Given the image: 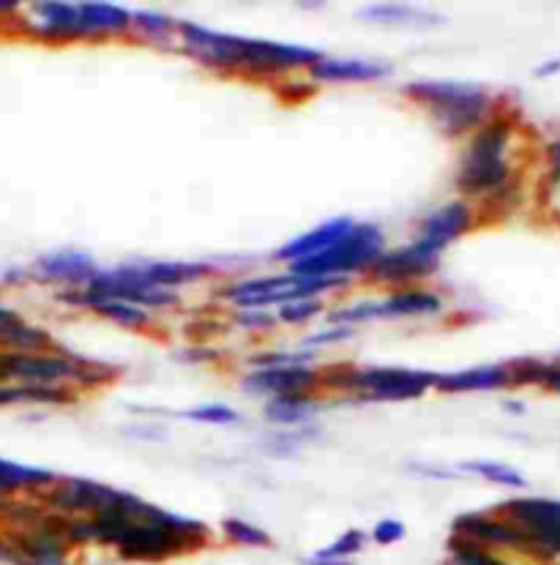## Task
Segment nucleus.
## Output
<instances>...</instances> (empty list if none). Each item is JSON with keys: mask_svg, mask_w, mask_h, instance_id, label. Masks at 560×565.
<instances>
[{"mask_svg": "<svg viewBox=\"0 0 560 565\" xmlns=\"http://www.w3.org/2000/svg\"><path fill=\"white\" fill-rule=\"evenodd\" d=\"M541 388L560 394V363H547L545 377H541Z\"/></svg>", "mask_w": 560, "mask_h": 565, "instance_id": "nucleus-37", "label": "nucleus"}, {"mask_svg": "<svg viewBox=\"0 0 560 565\" xmlns=\"http://www.w3.org/2000/svg\"><path fill=\"white\" fill-rule=\"evenodd\" d=\"M506 407H511V413H522L525 407L519 405V402H506Z\"/></svg>", "mask_w": 560, "mask_h": 565, "instance_id": "nucleus-43", "label": "nucleus"}, {"mask_svg": "<svg viewBox=\"0 0 560 565\" xmlns=\"http://www.w3.org/2000/svg\"><path fill=\"white\" fill-rule=\"evenodd\" d=\"M511 385V363H489L471 366L465 372L437 374V388L446 394H467V391H498Z\"/></svg>", "mask_w": 560, "mask_h": 565, "instance_id": "nucleus-20", "label": "nucleus"}, {"mask_svg": "<svg viewBox=\"0 0 560 565\" xmlns=\"http://www.w3.org/2000/svg\"><path fill=\"white\" fill-rule=\"evenodd\" d=\"M367 546V533L363 530H348V533L339 535L331 546H326V555L331 557H342V561H356L358 552Z\"/></svg>", "mask_w": 560, "mask_h": 565, "instance_id": "nucleus-31", "label": "nucleus"}, {"mask_svg": "<svg viewBox=\"0 0 560 565\" xmlns=\"http://www.w3.org/2000/svg\"><path fill=\"white\" fill-rule=\"evenodd\" d=\"M323 311V303L317 298H304V301H290L285 307H279V320L287 322V326H302V322H309L311 317H317Z\"/></svg>", "mask_w": 560, "mask_h": 565, "instance_id": "nucleus-30", "label": "nucleus"}, {"mask_svg": "<svg viewBox=\"0 0 560 565\" xmlns=\"http://www.w3.org/2000/svg\"><path fill=\"white\" fill-rule=\"evenodd\" d=\"M495 514L506 516L528 535L533 555L560 557V500L514 498L498 505Z\"/></svg>", "mask_w": 560, "mask_h": 565, "instance_id": "nucleus-7", "label": "nucleus"}, {"mask_svg": "<svg viewBox=\"0 0 560 565\" xmlns=\"http://www.w3.org/2000/svg\"><path fill=\"white\" fill-rule=\"evenodd\" d=\"M11 561H14V544H11V539L0 535V563H11Z\"/></svg>", "mask_w": 560, "mask_h": 565, "instance_id": "nucleus-41", "label": "nucleus"}, {"mask_svg": "<svg viewBox=\"0 0 560 565\" xmlns=\"http://www.w3.org/2000/svg\"><path fill=\"white\" fill-rule=\"evenodd\" d=\"M323 383L337 391H356L358 402H405L437 388V374L400 366H337L323 372Z\"/></svg>", "mask_w": 560, "mask_h": 565, "instance_id": "nucleus-5", "label": "nucleus"}, {"mask_svg": "<svg viewBox=\"0 0 560 565\" xmlns=\"http://www.w3.org/2000/svg\"><path fill=\"white\" fill-rule=\"evenodd\" d=\"M96 274H99V265L94 263V257L83 255V252H52V255L39 257L28 268V276L33 281L61 285L63 290H85Z\"/></svg>", "mask_w": 560, "mask_h": 565, "instance_id": "nucleus-14", "label": "nucleus"}, {"mask_svg": "<svg viewBox=\"0 0 560 565\" xmlns=\"http://www.w3.org/2000/svg\"><path fill=\"white\" fill-rule=\"evenodd\" d=\"M311 353H265V355H255L250 363L255 369H279V366H309Z\"/></svg>", "mask_w": 560, "mask_h": 565, "instance_id": "nucleus-33", "label": "nucleus"}, {"mask_svg": "<svg viewBox=\"0 0 560 565\" xmlns=\"http://www.w3.org/2000/svg\"><path fill=\"white\" fill-rule=\"evenodd\" d=\"M405 539V524L400 519H380L372 530V541L380 546L397 544V541Z\"/></svg>", "mask_w": 560, "mask_h": 565, "instance_id": "nucleus-34", "label": "nucleus"}, {"mask_svg": "<svg viewBox=\"0 0 560 565\" xmlns=\"http://www.w3.org/2000/svg\"><path fill=\"white\" fill-rule=\"evenodd\" d=\"M178 25H181V22L172 20L170 14H161V11H135V14H131V28L154 44L170 42L178 33Z\"/></svg>", "mask_w": 560, "mask_h": 565, "instance_id": "nucleus-26", "label": "nucleus"}, {"mask_svg": "<svg viewBox=\"0 0 560 565\" xmlns=\"http://www.w3.org/2000/svg\"><path fill=\"white\" fill-rule=\"evenodd\" d=\"M274 315H268L265 309H241L235 315V326L246 328V331H268L274 328Z\"/></svg>", "mask_w": 560, "mask_h": 565, "instance_id": "nucleus-35", "label": "nucleus"}, {"mask_svg": "<svg viewBox=\"0 0 560 565\" xmlns=\"http://www.w3.org/2000/svg\"><path fill=\"white\" fill-rule=\"evenodd\" d=\"M437 265H441V255L410 241L408 246H400V249L383 252L374 259L369 274L378 285H408V281H419L435 274Z\"/></svg>", "mask_w": 560, "mask_h": 565, "instance_id": "nucleus-12", "label": "nucleus"}, {"mask_svg": "<svg viewBox=\"0 0 560 565\" xmlns=\"http://www.w3.org/2000/svg\"><path fill=\"white\" fill-rule=\"evenodd\" d=\"M315 83H378L394 74V66L372 57H326L309 68Z\"/></svg>", "mask_w": 560, "mask_h": 565, "instance_id": "nucleus-19", "label": "nucleus"}, {"mask_svg": "<svg viewBox=\"0 0 560 565\" xmlns=\"http://www.w3.org/2000/svg\"><path fill=\"white\" fill-rule=\"evenodd\" d=\"M22 25L39 42H83L80 3H57V0L33 3Z\"/></svg>", "mask_w": 560, "mask_h": 565, "instance_id": "nucleus-15", "label": "nucleus"}, {"mask_svg": "<svg viewBox=\"0 0 560 565\" xmlns=\"http://www.w3.org/2000/svg\"><path fill=\"white\" fill-rule=\"evenodd\" d=\"M222 533L228 541H233L239 546H250V550H268V546H274V539L263 527L246 522V519H224Z\"/></svg>", "mask_w": 560, "mask_h": 565, "instance_id": "nucleus-27", "label": "nucleus"}, {"mask_svg": "<svg viewBox=\"0 0 560 565\" xmlns=\"http://www.w3.org/2000/svg\"><path fill=\"white\" fill-rule=\"evenodd\" d=\"M44 505L57 516H94L109 509L118 500V489L88 478H57L52 487L44 489Z\"/></svg>", "mask_w": 560, "mask_h": 565, "instance_id": "nucleus-10", "label": "nucleus"}, {"mask_svg": "<svg viewBox=\"0 0 560 565\" xmlns=\"http://www.w3.org/2000/svg\"><path fill=\"white\" fill-rule=\"evenodd\" d=\"M405 96L424 104L448 137H462L476 131L493 118L495 96L478 83H457V79H419L405 85Z\"/></svg>", "mask_w": 560, "mask_h": 565, "instance_id": "nucleus-4", "label": "nucleus"}, {"mask_svg": "<svg viewBox=\"0 0 560 565\" xmlns=\"http://www.w3.org/2000/svg\"><path fill=\"white\" fill-rule=\"evenodd\" d=\"M454 539L476 544L482 550H517V552H533L530 539L500 514H465L454 522Z\"/></svg>", "mask_w": 560, "mask_h": 565, "instance_id": "nucleus-11", "label": "nucleus"}, {"mask_svg": "<svg viewBox=\"0 0 560 565\" xmlns=\"http://www.w3.org/2000/svg\"><path fill=\"white\" fill-rule=\"evenodd\" d=\"M350 337H353V331H350V328H326V331H320V333H315V337L304 339L302 350H304V353H309V350L323 348V344L348 342Z\"/></svg>", "mask_w": 560, "mask_h": 565, "instance_id": "nucleus-36", "label": "nucleus"}, {"mask_svg": "<svg viewBox=\"0 0 560 565\" xmlns=\"http://www.w3.org/2000/svg\"><path fill=\"white\" fill-rule=\"evenodd\" d=\"M181 418L200 420V424H235V420H241V415L228 405H203L192 407V411H183Z\"/></svg>", "mask_w": 560, "mask_h": 565, "instance_id": "nucleus-32", "label": "nucleus"}, {"mask_svg": "<svg viewBox=\"0 0 560 565\" xmlns=\"http://www.w3.org/2000/svg\"><path fill=\"white\" fill-rule=\"evenodd\" d=\"M3 500H6V492H3V489H0V503H3Z\"/></svg>", "mask_w": 560, "mask_h": 565, "instance_id": "nucleus-44", "label": "nucleus"}, {"mask_svg": "<svg viewBox=\"0 0 560 565\" xmlns=\"http://www.w3.org/2000/svg\"><path fill=\"white\" fill-rule=\"evenodd\" d=\"M473 222H476L473 205L465 203V200H454V203H446L437 207V211L426 213L413 241L424 246V249L435 252V255H443V249H448L454 241H459L473 227Z\"/></svg>", "mask_w": 560, "mask_h": 565, "instance_id": "nucleus-13", "label": "nucleus"}, {"mask_svg": "<svg viewBox=\"0 0 560 565\" xmlns=\"http://www.w3.org/2000/svg\"><path fill=\"white\" fill-rule=\"evenodd\" d=\"M57 481L55 472L44 470V467H31L11 462V459L0 457V489L6 494L14 492H44Z\"/></svg>", "mask_w": 560, "mask_h": 565, "instance_id": "nucleus-23", "label": "nucleus"}, {"mask_svg": "<svg viewBox=\"0 0 560 565\" xmlns=\"http://www.w3.org/2000/svg\"><path fill=\"white\" fill-rule=\"evenodd\" d=\"M17 11H20V6H17V3H0V20L17 14Z\"/></svg>", "mask_w": 560, "mask_h": 565, "instance_id": "nucleus-42", "label": "nucleus"}, {"mask_svg": "<svg viewBox=\"0 0 560 565\" xmlns=\"http://www.w3.org/2000/svg\"><path fill=\"white\" fill-rule=\"evenodd\" d=\"M462 470L473 472V476L484 478L489 483H498V487H509V489H525V478L522 472L514 470L509 465H500V462H465Z\"/></svg>", "mask_w": 560, "mask_h": 565, "instance_id": "nucleus-28", "label": "nucleus"}, {"mask_svg": "<svg viewBox=\"0 0 560 565\" xmlns=\"http://www.w3.org/2000/svg\"><path fill=\"white\" fill-rule=\"evenodd\" d=\"M178 42L189 57L205 66L219 68V72L252 74V77H279L296 68H311L323 57L311 47L233 36V33L194 25V22L178 25Z\"/></svg>", "mask_w": 560, "mask_h": 565, "instance_id": "nucleus-1", "label": "nucleus"}, {"mask_svg": "<svg viewBox=\"0 0 560 565\" xmlns=\"http://www.w3.org/2000/svg\"><path fill=\"white\" fill-rule=\"evenodd\" d=\"M72 388L63 385H31L0 383V407L9 405H72Z\"/></svg>", "mask_w": 560, "mask_h": 565, "instance_id": "nucleus-22", "label": "nucleus"}, {"mask_svg": "<svg viewBox=\"0 0 560 565\" xmlns=\"http://www.w3.org/2000/svg\"><path fill=\"white\" fill-rule=\"evenodd\" d=\"M317 402L311 394H293V396H276V399L265 402V418L271 424L279 426H293V424H306V420L315 418Z\"/></svg>", "mask_w": 560, "mask_h": 565, "instance_id": "nucleus-24", "label": "nucleus"}, {"mask_svg": "<svg viewBox=\"0 0 560 565\" xmlns=\"http://www.w3.org/2000/svg\"><path fill=\"white\" fill-rule=\"evenodd\" d=\"M443 311V298L430 290H400L383 301H358L353 307H339L328 315L331 328H350L358 322L383 320V317H421Z\"/></svg>", "mask_w": 560, "mask_h": 565, "instance_id": "nucleus-8", "label": "nucleus"}, {"mask_svg": "<svg viewBox=\"0 0 560 565\" xmlns=\"http://www.w3.org/2000/svg\"><path fill=\"white\" fill-rule=\"evenodd\" d=\"M181 359H187V361H208V359H216V353H211V350H203V348H189L187 353H181Z\"/></svg>", "mask_w": 560, "mask_h": 565, "instance_id": "nucleus-39", "label": "nucleus"}, {"mask_svg": "<svg viewBox=\"0 0 560 565\" xmlns=\"http://www.w3.org/2000/svg\"><path fill=\"white\" fill-rule=\"evenodd\" d=\"M14 561L11 565H68L66 516H42L33 527L11 535Z\"/></svg>", "mask_w": 560, "mask_h": 565, "instance_id": "nucleus-9", "label": "nucleus"}, {"mask_svg": "<svg viewBox=\"0 0 560 565\" xmlns=\"http://www.w3.org/2000/svg\"><path fill=\"white\" fill-rule=\"evenodd\" d=\"M514 131L517 120L506 113H495L482 129L473 131L457 170V189L465 198L500 205L517 194L511 164Z\"/></svg>", "mask_w": 560, "mask_h": 565, "instance_id": "nucleus-2", "label": "nucleus"}, {"mask_svg": "<svg viewBox=\"0 0 560 565\" xmlns=\"http://www.w3.org/2000/svg\"><path fill=\"white\" fill-rule=\"evenodd\" d=\"M323 383V372L315 366H279V369H255L244 377L246 394L276 396L311 394Z\"/></svg>", "mask_w": 560, "mask_h": 565, "instance_id": "nucleus-17", "label": "nucleus"}, {"mask_svg": "<svg viewBox=\"0 0 560 565\" xmlns=\"http://www.w3.org/2000/svg\"><path fill=\"white\" fill-rule=\"evenodd\" d=\"M302 563L304 565H356V561H342V557H331V555H326V552H323V550H317L315 555L304 557Z\"/></svg>", "mask_w": 560, "mask_h": 565, "instance_id": "nucleus-38", "label": "nucleus"}, {"mask_svg": "<svg viewBox=\"0 0 560 565\" xmlns=\"http://www.w3.org/2000/svg\"><path fill=\"white\" fill-rule=\"evenodd\" d=\"M131 28V11L115 3H80V33L83 39L120 36Z\"/></svg>", "mask_w": 560, "mask_h": 565, "instance_id": "nucleus-21", "label": "nucleus"}, {"mask_svg": "<svg viewBox=\"0 0 560 565\" xmlns=\"http://www.w3.org/2000/svg\"><path fill=\"white\" fill-rule=\"evenodd\" d=\"M211 530L200 519L172 514V511L146 505L140 516L126 527L124 539L115 546L124 561L159 563L167 557L183 555L189 550H200Z\"/></svg>", "mask_w": 560, "mask_h": 565, "instance_id": "nucleus-3", "label": "nucleus"}, {"mask_svg": "<svg viewBox=\"0 0 560 565\" xmlns=\"http://www.w3.org/2000/svg\"><path fill=\"white\" fill-rule=\"evenodd\" d=\"M118 270L142 287L176 292L178 287L205 279V276L213 270V265L211 263H178V259L172 263V259H167V263H126V265H118Z\"/></svg>", "mask_w": 560, "mask_h": 565, "instance_id": "nucleus-16", "label": "nucleus"}, {"mask_svg": "<svg viewBox=\"0 0 560 565\" xmlns=\"http://www.w3.org/2000/svg\"><path fill=\"white\" fill-rule=\"evenodd\" d=\"M358 17L369 22H380V25H435V22H441L435 14H421V11L402 3L367 6V9L358 11Z\"/></svg>", "mask_w": 560, "mask_h": 565, "instance_id": "nucleus-25", "label": "nucleus"}, {"mask_svg": "<svg viewBox=\"0 0 560 565\" xmlns=\"http://www.w3.org/2000/svg\"><path fill=\"white\" fill-rule=\"evenodd\" d=\"M385 252V235L378 224H356L353 233L323 255L298 259L290 265V274L298 276H353L369 270L374 259Z\"/></svg>", "mask_w": 560, "mask_h": 565, "instance_id": "nucleus-6", "label": "nucleus"}, {"mask_svg": "<svg viewBox=\"0 0 560 565\" xmlns=\"http://www.w3.org/2000/svg\"><path fill=\"white\" fill-rule=\"evenodd\" d=\"M448 565H514L504 557H498L495 552L482 550L476 544H467L462 539H452V557H448Z\"/></svg>", "mask_w": 560, "mask_h": 565, "instance_id": "nucleus-29", "label": "nucleus"}, {"mask_svg": "<svg viewBox=\"0 0 560 565\" xmlns=\"http://www.w3.org/2000/svg\"><path fill=\"white\" fill-rule=\"evenodd\" d=\"M358 222H353L350 216H337V218H328V222L317 224L315 230H309V233H302L296 235V238L290 241V244L282 246L279 252H276V259H282V263H298V259H306V257H315V255H323V252L334 249L337 244H342L345 238H348L350 233H353Z\"/></svg>", "mask_w": 560, "mask_h": 565, "instance_id": "nucleus-18", "label": "nucleus"}, {"mask_svg": "<svg viewBox=\"0 0 560 565\" xmlns=\"http://www.w3.org/2000/svg\"><path fill=\"white\" fill-rule=\"evenodd\" d=\"M558 72H560V61H547V63H541V66L533 68L536 77H552V74H558Z\"/></svg>", "mask_w": 560, "mask_h": 565, "instance_id": "nucleus-40", "label": "nucleus"}]
</instances>
